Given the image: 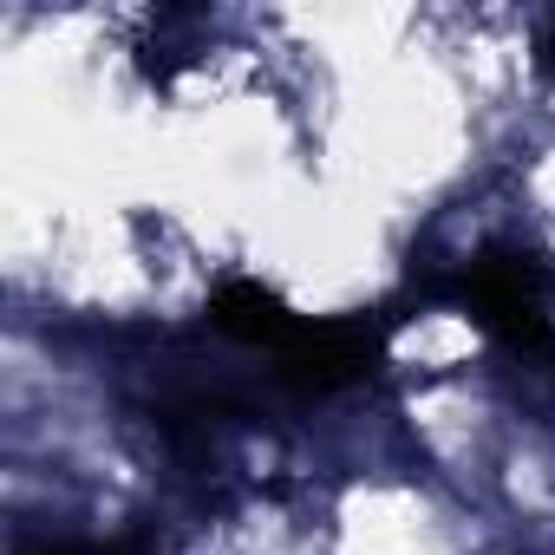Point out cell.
I'll return each instance as SVG.
<instances>
[{
  "label": "cell",
  "mask_w": 555,
  "mask_h": 555,
  "mask_svg": "<svg viewBox=\"0 0 555 555\" xmlns=\"http://www.w3.org/2000/svg\"><path fill=\"white\" fill-rule=\"evenodd\" d=\"M21 555H151V548H138V542H99V535H47V542H34Z\"/></svg>",
  "instance_id": "3"
},
{
  "label": "cell",
  "mask_w": 555,
  "mask_h": 555,
  "mask_svg": "<svg viewBox=\"0 0 555 555\" xmlns=\"http://www.w3.org/2000/svg\"><path fill=\"white\" fill-rule=\"evenodd\" d=\"M444 295L503 353L555 373V274L529 248H477L470 261H457Z\"/></svg>",
  "instance_id": "2"
},
{
  "label": "cell",
  "mask_w": 555,
  "mask_h": 555,
  "mask_svg": "<svg viewBox=\"0 0 555 555\" xmlns=\"http://www.w3.org/2000/svg\"><path fill=\"white\" fill-rule=\"evenodd\" d=\"M542 66L555 73V21H548V40H542Z\"/></svg>",
  "instance_id": "4"
},
{
  "label": "cell",
  "mask_w": 555,
  "mask_h": 555,
  "mask_svg": "<svg viewBox=\"0 0 555 555\" xmlns=\"http://www.w3.org/2000/svg\"><path fill=\"white\" fill-rule=\"evenodd\" d=\"M203 327L261 360L268 392L282 399H334L379 373L386 360V321L379 314H301L255 274H222L203 301Z\"/></svg>",
  "instance_id": "1"
}]
</instances>
